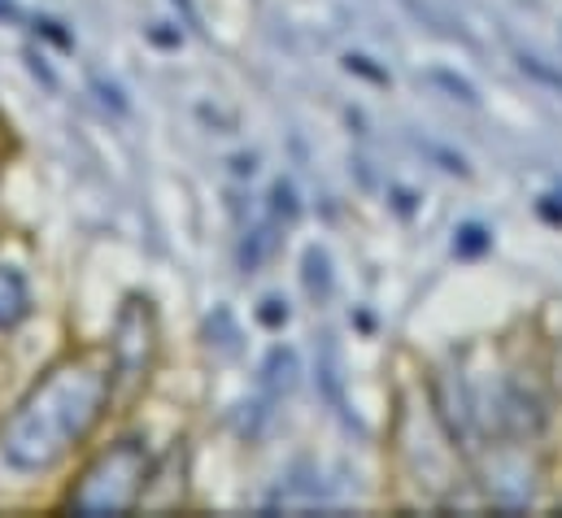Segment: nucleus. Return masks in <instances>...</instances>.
<instances>
[{
	"label": "nucleus",
	"mask_w": 562,
	"mask_h": 518,
	"mask_svg": "<svg viewBox=\"0 0 562 518\" xmlns=\"http://www.w3.org/2000/svg\"><path fill=\"white\" fill-rule=\"evenodd\" d=\"M110 401H114V380L105 367L88 358L57 362L4 418L0 458L22 475L53 471L66 453H75L92 436Z\"/></svg>",
	"instance_id": "f257e3e1"
},
{
	"label": "nucleus",
	"mask_w": 562,
	"mask_h": 518,
	"mask_svg": "<svg viewBox=\"0 0 562 518\" xmlns=\"http://www.w3.org/2000/svg\"><path fill=\"white\" fill-rule=\"evenodd\" d=\"M148 471H153V458L144 440H119L92 458V466L66 493V510L70 515H132L140 510Z\"/></svg>",
	"instance_id": "f03ea898"
},
{
	"label": "nucleus",
	"mask_w": 562,
	"mask_h": 518,
	"mask_svg": "<svg viewBox=\"0 0 562 518\" xmlns=\"http://www.w3.org/2000/svg\"><path fill=\"white\" fill-rule=\"evenodd\" d=\"M153 362H157V318L148 309V301L132 296L119 318H114V336H110V380L114 392H136L148 384L153 375Z\"/></svg>",
	"instance_id": "7ed1b4c3"
},
{
	"label": "nucleus",
	"mask_w": 562,
	"mask_h": 518,
	"mask_svg": "<svg viewBox=\"0 0 562 518\" xmlns=\"http://www.w3.org/2000/svg\"><path fill=\"white\" fill-rule=\"evenodd\" d=\"M484 502L497 510H524L537 497V462L528 453V440L519 444H493V453H484Z\"/></svg>",
	"instance_id": "20e7f679"
},
{
	"label": "nucleus",
	"mask_w": 562,
	"mask_h": 518,
	"mask_svg": "<svg viewBox=\"0 0 562 518\" xmlns=\"http://www.w3.org/2000/svg\"><path fill=\"white\" fill-rule=\"evenodd\" d=\"M31 314V283L18 266H0V331H13Z\"/></svg>",
	"instance_id": "39448f33"
},
{
	"label": "nucleus",
	"mask_w": 562,
	"mask_h": 518,
	"mask_svg": "<svg viewBox=\"0 0 562 518\" xmlns=\"http://www.w3.org/2000/svg\"><path fill=\"white\" fill-rule=\"evenodd\" d=\"M283 227H288V223H280V218L267 210V218L245 232V240H240V270H245V274H258V270H262V261L271 258L276 245H280Z\"/></svg>",
	"instance_id": "423d86ee"
},
{
	"label": "nucleus",
	"mask_w": 562,
	"mask_h": 518,
	"mask_svg": "<svg viewBox=\"0 0 562 518\" xmlns=\"http://www.w3.org/2000/svg\"><path fill=\"white\" fill-rule=\"evenodd\" d=\"M301 288L314 305H327L331 301V288H336V274H331V258L323 245H310L301 254Z\"/></svg>",
	"instance_id": "0eeeda50"
},
{
	"label": "nucleus",
	"mask_w": 562,
	"mask_h": 518,
	"mask_svg": "<svg viewBox=\"0 0 562 518\" xmlns=\"http://www.w3.org/2000/svg\"><path fill=\"white\" fill-rule=\"evenodd\" d=\"M292 384H296V353L288 345H276L267 353V362H262V396L280 401V396L292 392Z\"/></svg>",
	"instance_id": "6e6552de"
},
{
	"label": "nucleus",
	"mask_w": 562,
	"mask_h": 518,
	"mask_svg": "<svg viewBox=\"0 0 562 518\" xmlns=\"http://www.w3.org/2000/svg\"><path fill=\"white\" fill-rule=\"evenodd\" d=\"M318 392L331 409H345V375H340V349L331 336L318 340Z\"/></svg>",
	"instance_id": "1a4fd4ad"
},
{
	"label": "nucleus",
	"mask_w": 562,
	"mask_h": 518,
	"mask_svg": "<svg viewBox=\"0 0 562 518\" xmlns=\"http://www.w3.org/2000/svg\"><path fill=\"white\" fill-rule=\"evenodd\" d=\"M488 249H493V232H488L484 223L467 218V223H458V227H453V258L475 261V258H484Z\"/></svg>",
	"instance_id": "9d476101"
},
{
	"label": "nucleus",
	"mask_w": 562,
	"mask_h": 518,
	"mask_svg": "<svg viewBox=\"0 0 562 518\" xmlns=\"http://www.w3.org/2000/svg\"><path fill=\"white\" fill-rule=\"evenodd\" d=\"M423 79H427L431 88H445V92H449V101H462L467 110H480V92H475V83H471V79H462V75H453V70H445V66L427 70Z\"/></svg>",
	"instance_id": "9b49d317"
},
{
	"label": "nucleus",
	"mask_w": 562,
	"mask_h": 518,
	"mask_svg": "<svg viewBox=\"0 0 562 518\" xmlns=\"http://www.w3.org/2000/svg\"><path fill=\"white\" fill-rule=\"evenodd\" d=\"M515 61H519V70L532 79V83H541V88H550L554 97H562V70L559 66H550L546 57H537V53H515Z\"/></svg>",
	"instance_id": "f8f14e48"
},
{
	"label": "nucleus",
	"mask_w": 562,
	"mask_h": 518,
	"mask_svg": "<svg viewBox=\"0 0 562 518\" xmlns=\"http://www.w3.org/2000/svg\"><path fill=\"white\" fill-rule=\"evenodd\" d=\"M402 4H406V9H411V13L419 18V22H423V18H427V22H431V26H436V31L445 35V40H462V44H475V40H471V35L462 31V22H453V18H445L440 9H431V4H423V0H402Z\"/></svg>",
	"instance_id": "ddd939ff"
},
{
	"label": "nucleus",
	"mask_w": 562,
	"mask_h": 518,
	"mask_svg": "<svg viewBox=\"0 0 562 518\" xmlns=\"http://www.w3.org/2000/svg\"><path fill=\"white\" fill-rule=\"evenodd\" d=\"M271 214H276L280 223H292V218L301 214V205H296V188H292L288 179H276V188H271Z\"/></svg>",
	"instance_id": "4468645a"
},
{
	"label": "nucleus",
	"mask_w": 562,
	"mask_h": 518,
	"mask_svg": "<svg viewBox=\"0 0 562 518\" xmlns=\"http://www.w3.org/2000/svg\"><path fill=\"white\" fill-rule=\"evenodd\" d=\"M288 318H292V309H288V301H283V296H262V305H258V323H262L267 331L288 327Z\"/></svg>",
	"instance_id": "2eb2a0df"
},
{
	"label": "nucleus",
	"mask_w": 562,
	"mask_h": 518,
	"mask_svg": "<svg viewBox=\"0 0 562 518\" xmlns=\"http://www.w3.org/2000/svg\"><path fill=\"white\" fill-rule=\"evenodd\" d=\"M345 70H349V75H362V79H371V83H393L389 70H380L367 53H349V57H345Z\"/></svg>",
	"instance_id": "dca6fc26"
},
{
	"label": "nucleus",
	"mask_w": 562,
	"mask_h": 518,
	"mask_svg": "<svg viewBox=\"0 0 562 518\" xmlns=\"http://www.w3.org/2000/svg\"><path fill=\"white\" fill-rule=\"evenodd\" d=\"M35 35L53 40L57 48H75V35H70V31H61V22H57V18H35Z\"/></svg>",
	"instance_id": "f3484780"
},
{
	"label": "nucleus",
	"mask_w": 562,
	"mask_h": 518,
	"mask_svg": "<svg viewBox=\"0 0 562 518\" xmlns=\"http://www.w3.org/2000/svg\"><path fill=\"white\" fill-rule=\"evenodd\" d=\"M26 66H31V75H35V79H40L48 92H57V75L48 70V61H44L40 53H26Z\"/></svg>",
	"instance_id": "a211bd4d"
},
{
	"label": "nucleus",
	"mask_w": 562,
	"mask_h": 518,
	"mask_svg": "<svg viewBox=\"0 0 562 518\" xmlns=\"http://www.w3.org/2000/svg\"><path fill=\"white\" fill-rule=\"evenodd\" d=\"M92 88L101 92V101H105V105H114L119 114H127V101H123V92H119L114 83H105V79H92Z\"/></svg>",
	"instance_id": "6ab92c4d"
},
{
	"label": "nucleus",
	"mask_w": 562,
	"mask_h": 518,
	"mask_svg": "<svg viewBox=\"0 0 562 518\" xmlns=\"http://www.w3.org/2000/svg\"><path fill=\"white\" fill-rule=\"evenodd\" d=\"M537 214H541L550 227H562V201L559 196H541V201H537Z\"/></svg>",
	"instance_id": "aec40b11"
},
{
	"label": "nucleus",
	"mask_w": 562,
	"mask_h": 518,
	"mask_svg": "<svg viewBox=\"0 0 562 518\" xmlns=\"http://www.w3.org/2000/svg\"><path fill=\"white\" fill-rule=\"evenodd\" d=\"M393 196H397V210H402V214H411V210H415V196H411V192H402V188H397Z\"/></svg>",
	"instance_id": "412c9836"
},
{
	"label": "nucleus",
	"mask_w": 562,
	"mask_h": 518,
	"mask_svg": "<svg viewBox=\"0 0 562 518\" xmlns=\"http://www.w3.org/2000/svg\"><path fill=\"white\" fill-rule=\"evenodd\" d=\"M0 18H18V9H13V0H0Z\"/></svg>",
	"instance_id": "4be33fe9"
},
{
	"label": "nucleus",
	"mask_w": 562,
	"mask_h": 518,
	"mask_svg": "<svg viewBox=\"0 0 562 518\" xmlns=\"http://www.w3.org/2000/svg\"><path fill=\"white\" fill-rule=\"evenodd\" d=\"M0 157H4V144H0Z\"/></svg>",
	"instance_id": "5701e85b"
}]
</instances>
